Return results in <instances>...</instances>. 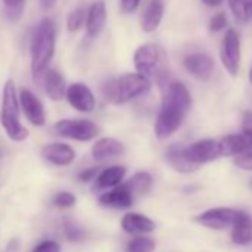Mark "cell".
<instances>
[{
    "label": "cell",
    "mask_w": 252,
    "mask_h": 252,
    "mask_svg": "<svg viewBox=\"0 0 252 252\" xmlns=\"http://www.w3.org/2000/svg\"><path fill=\"white\" fill-rule=\"evenodd\" d=\"M191 108V95L183 82H171L166 85L162 104L155 123V135L166 140L174 135L186 120Z\"/></svg>",
    "instance_id": "6da1fadb"
},
{
    "label": "cell",
    "mask_w": 252,
    "mask_h": 252,
    "mask_svg": "<svg viewBox=\"0 0 252 252\" xmlns=\"http://www.w3.org/2000/svg\"><path fill=\"white\" fill-rule=\"evenodd\" d=\"M57 48V24L51 18H43L36 26L30 40V65L36 79L49 67Z\"/></svg>",
    "instance_id": "7a4b0ae2"
},
{
    "label": "cell",
    "mask_w": 252,
    "mask_h": 252,
    "mask_svg": "<svg viewBox=\"0 0 252 252\" xmlns=\"http://www.w3.org/2000/svg\"><path fill=\"white\" fill-rule=\"evenodd\" d=\"M20 99L15 88V82L9 79L3 86V96H2V111H0V123L5 129L9 140L15 143H23L29 138V131L23 126L20 119Z\"/></svg>",
    "instance_id": "3957f363"
},
{
    "label": "cell",
    "mask_w": 252,
    "mask_h": 252,
    "mask_svg": "<svg viewBox=\"0 0 252 252\" xmlns=\"http://www.w3.org/2000/svg\"><path fill=\"white\" fill-rule=\"evenodd\" d=\"M150 89V79L140 73H123L117 79L108 80L102 86V92L107 101L114 104H126Z\"/></svg>",
    "instance_id": "277c9868"
},
{
    "label": "cell",
    "mask_w": 252,
    "mask_h": 252,
    "mask_svg": "<svg viewBox=\"0 0 252 252\" xmlns=\"http://www.w3.org/2000/svg\"><path fill=\"white\" fill-rule=\"evenodd\" d=\"M54 131L60 137L80 143L92 141L99 134L98 125L88 119H61L54 125Z\"/></svg>",
    "instance_id": "5b68a950"
},
{
    "label": "cell",
    "mask_w": 252,
    "mask_h": 252,
    "mask_svg": "<svg viewBox=\"0 0 252 252\" xmlns=\"http://www.w3.org/2000/svg\"><path fill=\"white\" fill-rule=\"evenodd\" d=\"M220 58L230 76H237L240 68V37L236 30L228 29L221 42Z\"/></svg>",
    "instance_id": "8992f818"
},
{
    "label": "cell",
    "mask_w": 252,
    "mask_h": 252,
    "mask_svg": "<svg viewBox=\"0 0 252 252\" xmlns=\"http://www.w3.org/2000/svg\"><path fill=\"white\" fill-rule=\"evenodd\" d=\"M184 155L189 160H191L196 165H205L209 163L218 158H222L221 153V144L220 140H200L196 141L187 147H184Z\"/></svg>",
    "instance_id": "52a82bcc"
},
{
    "label": "cell",
    "mask_w": 252,
    "mask_h": 252,
    "mask_svg": "<svg viewBox=\"0 0 252 252\" xmlns=\"http://www.w3.org/2000/svg\"><path fill=\"white\" fill-rule=\"evenodd\" d=\"M160 58H162L160 49L155 43H144L138 46L137 51L134 52V65L137 73L150 79L158 70Z\"/></svg>",
    "instance_id": "ba28073f"
},
{
    "label": "cell",
    "mask_w": 252,
    "mask_h": 252,
    "mask_svg": "<svg viewBox=\"0 0 252 252\" xmlns=\"http://www.w3.org/2000/svg\"><path fill=\"white\" fill-rule=\"evenodd\" d=\"M20 107L26 116V119L36 128H42L46 125V111L42 104V101L33 94L30 89L23 88L18 94Z\"/></svg>",
    "instance_id": "9c48e42d"
},
{
    "label": "cell",
    "mask_w": 252,
    "mask_h": 252,
    "mask_svg": "<svg viewBox=\"0 0 252 252\" xmlns=\"http://www.w3.org/2000/svg\"><path fill=\"white\" fill-rule=\"evenodd\" d=\"M64 98H67L68 104L80 113H92L96 105L94 92L88 85L82 82H74L67 86Z\"/></svg>",
    "instance_id": "30bf717a"
},
{
    "label": "cell",
    "mask_w": 252,
    "mask_h": 252,
    "mask_svg": "<svg viewBox=\"0 0 252 252\" xmlns=\"http://www.w3.org/2000/svg\"><path fill=\"white\" fill-rule=\"evenodd\" d=\"M239 215L237 209L231 208H212L200 215L196 217V222L212 228V230H224L230 225H233L236 217Z\"/></svg>",
    "instance_id": "8fae6325"
},
{
    "label": "cell",
    "mask_w": 252,
    "mask_h": 252,
    "mask_svg": "<svg viewBox=\"0 0 252 252\" xmlns=\"http://www.w3.org/2000/svg\"><path fill=\"white\" fill-rule=\"evenodd\" d=\"M184 67L187 73L199 82H208L215 70V63L209 55L196 52L184 58Z\"/></svg>",
    "instance_id": "7c38bea8"
},
{
    "label": "cell",
    "mask_w": 252,
    "mask_h": 252,
    "mask_svg": "<svg viewBox=\"0 0 252 252\" xmlns=\"http://www.w3.org/2000/svg\"><path fill=\"white\" fill-rule=\"evenodd\" d=\"M40 156L54 166H68L76 159V152L65 143H51L42 147Z\"/></svg>",
    "instance_id": "4fadbf2b"
},
{
    "label": "cell",
    "mask_w": 252,
    "mask_h": 252,
    "mask_svg": "<svg viewBox=\"0 0 252 252\" xmlns=\"http://www.w3.org/2000/svg\"><path fill=\"white\" fill-rule=\"evenodd\" d=\"M107 23V8L104 0H95L86 11V20H85V29L86 34L92 39L98 37L101 32L104 30Z\"/></svg>",
    "instance_id": "5bb4252c"
},
{
    "label": "cell",
    "mask_w": 252,
    "mask_h": 252,
    "mask_svg": "<svg viewBox=\"0 0 252 252\" xmlns=\"http://www.w3.org/2000/svg\"><path fill=\"white\" fill-rule=\"evenodd\" d=\"M43 83V89L45 94L52 99V101H61L65 95V89H67V83L64 76L55 70V68H46L42 76L39 77Z\"/></svg>",
    "instance_id": "9a60e30c"
},
{
    "label": "cell",
    "mask_w": 252,
    "mask_h": 252,
    "mask_svg": "<svg viewBox=\"0 0 252 252\" xmlns=\"http://www.w3.org/2000/svg\"><path fill=\"white\" fill-rule=\"evenodd\" d=\"M91 153L96 162H104L122 156L125 153V144L113 137H104L95 141V144L91 149Z\"/></svg>",
    "instance_id": "2e32d148"
},
{
    "label": "cell",
    "mask_w": 252,
    "mask_h": 252,
    "mask_svg": "<svg viewBox=\"0 0 252 252\" xmlns=\"http://www.w3.org/2000/svg\"><path fill=\"white\" fill-rule=\"evenodd\" d=\"M134 196L131 194V191L125 187L123 183H120L119 186L113 187L111 190L102 193L98 199V202L102 206L107 208H114V209H125L129 208L134 203Z\"/></svg>",
    "instance_id": "e0dca14e"
},
{
    "label": "cell",
    "mask_w": 252,
    "mask_h": 252,
    "mask_svg": "<svg viewBox=\"0 0 252 252\" xmlns=\"http://www.w3.org/2000/svg\"><path fill=\"white\" fill-rule=\"evenodd\" d=\"M165 14L163 0H150L141 15V29L144 33H153L159 29Z\"/></svg>",
    "instance_id": "ac0fdd59"
},
{
    "label": "cell",
    "mask_w": 252,
    "mask_h": 252,
    "mask_svg": "<svg viewBox=\"0 0 252 252\" xmlns=\"http://www.w3.org/2000/svg\"><path fill=\"white\" fill-rule=\"evenodd\" d=\"M156 227L155 221L143 214L137 212H128L122 218V228L129 234H143L150 233Z\"/></svg>",
    "instance_id": "d6986e66"
},
{
    "label": "cell",
    "mask_w": 252,
    "mask_h": 252,
    "mask_svg": "<svg viewBox=\"0 0 252 252\" xmlns=\"http://www.w3.org/2000/svg\"><path fill=\"white\" fill-rule=\"evenodd\" d=\"M126 177V168L120 165H113L108 166L102 171H99L95 177V189L96 190H105V189H113L119 186L123 178Z\"/></svg>",
    "instance_id": "ffe728a7"
},
{
    "label": "cell",
    "mask_w": 252,
    "mask_h": 252,
    "mask_svg": "<svg viewBox=\"0 0 252 252\" xmlns=\"http://www.w3.org/2000/svg\"><path fill=\"white\" fill-rule=\"evenodd\" d=\"M221 144V153L222 158L227 156H236L243 152L252 150V143L245 134H233V135H225L220 140Z\"/></svg>",
    "instance_id": "44dd1931"
},
{
    "label": "cell",
    "mask_w": 252,
    "mask_h": 252,
    "mask_svg": "<svg viewBox=\"0 0 252 252\" xmlns=\"http://www.w3.org/2000/svg\"><path fill=\"white\" fill-rule=\"evenodd\" d=\"M166 162L174 171L181 172V174H191L199 169V165L189 160L187 156L184 155V147H180V146H171L168 149Z\"/></svg>",
    "instance_id": "7402d4cb"
},
{
    "label": "cell",
    "mask_w": 252,
    "mask_h": 252,
    "mask_svg": "<svg viewBox=\"0 0 252 252\" xmlns=\"http://www.w3.org/2000/svg\"><path fill=\"white\" fill-rule=\"evenodd\" d=\"M231 240L236 245H246L252 240V218L246 212L239 211V215L233 222Z\"/></svg>",
    "instance_id": "603a6c76"
},
{
    "label": "cell",
    "mask_w": 252,
    "mask_h": 252,
    "mask_svg": "<svg viewBox=\"0 0 252 252\" xmlns=\"http://www.w3.org/2000/svg\"><path fill=\"white\" fill-rule=\"evenodd\" d=\"M125 187L131 191V194L134 196V199L137 197H143L146 196L150 190H152V186H153V177L146 172V171H141V172H137L134 174L128 181L123 183Z\"/></svg>",
    "instance_id": "cb8c5ba5"
},
{
    "label": "cell",
    "mask_w": 252,
    "mask_h": 252,
    "mask_svg": "<svg viewBox=\"0 0 252 252\" xmlns=\"http://www.w3.org/2000/svg\"><path fill=\"white\" fill-rule=\"evenodd\" d=\"M228 8L237 23L246 24L252 20V0H228Z\"/></svg>",
    "instance_id": "d4e9b609"
},
{
    "label": "cell",
    "mask_w": 252,
    "mask_h": 252,
    "mask_svg": "<svg viewBox=\"0 0 252 252\" xmlns=\"http://www.w3.org/2000/svg\"><path fill=\"white\" fill-rule=\"evenodd\" d=\"M155 251H156V242L147 236H137L126 246V252H155Z\"/></svg>",
    "instance_id": "484cf974"
},
{
    "label": "cell",
    "mask_w": 252,
    "mask_h": 252,
    "mask_svg": "<svg viewBox=\"0 0 252 252\" xmlns=\"http://www.w3.org/2000/svg\"><path fill=\"white\" fill-rule=\"evenodd\" d=\"M26 2L27 0H3L5 14L12 23H17L23 17L26 9Z\"/></svg>",
    "instance_id": "4316f807"
},
{
    "label": "cell",
    "mask_w": 252,
    "mask_h": 252,
    "mask_svg": "<svg viewBox=\"0 0 252 252\" xmlns=\"http://www.w3.org/2000/svg\"><path fill=\"white\" fill-rule=\"evenodd\" d=\"M86 20V9L85 8H77L71 11L67 17V30L70 33H77L83 26Z\"/></svg>",
    "instance_id": "83f0119b"
},
{
    "label": "cell",
    "mask_w": 252,
    "mask_h": 252,
    "mask_svg": "<svg viewBox=\"0 0 252 252\" xmlns=\"http://www.w3.org/2000/svg\"><path fill=\"white\" fill-rule=\"evenodd\" d=\"M52 202L58 208H71L76 205V196L70 191H60L54 196Z\"/></svg>",
    "instance_id": "f1b7e54d"
},
{
    "label": "cell",
    "mask_w": 252,
    "mask_h": 252,
    "mask_svg": "<svg viewBox=\"0 0 252 252\" xmlns=\"http://www.w3.org/2000/svg\"><path fill=\"white\" fill-rule=\"evenodd\" d=\"M233 163H234L237 168H240V169L252 171V150L236 155L234 159H233Z\"/></svg>",
    "instance_id": "f546056e"
},
{
    "label": "cell",
    "mask_w": 252,
    "mask_h": 252,
    "mask_svg": "<svg viewBox=\"0 0 252 252\" xmlns=\"http://www.w3.org/2000/svg\"><path fill=\"white\" fill-rule=\"evenodd\" d=\"M227 27V17H225V14H217V15H214L212 18H211V21H209V30L212 32V33H218V32H221L222 29H225Z\"/></svg>",
    "instance_id": "4dcf8cb0"
},
{
    "label": "cell",
    "mask_w": 252,
    "mask_h": 252,
    "mask_svg": "<svg viewBox=\"0 0 252 252\" xmlns=\"http://www.w3.org/2000/svg\"><path fill=\"white\" fill-rule=\"evenodd\" d=\"M33 252H61V246L55 240H43L33 249Z\"/></svg>",
    "instance_id": "1f68e13d"
},
{
    "label": "cell",
    "mask_w": 252,
    "mask_h": 252,
    "mask_svg": "<svg viewBox=\"0 0 252 252\" xmlns=\"http://www.w3.org/2000/svg\"><path fill=\"white\" fill-rule=\"evenodd\" d=\"M65 234H67V237H68L70 240L77 242V240L83 239L85 231H83L82 228H79L77 225L71 224V222H65Z\"/></svg>",
    "instance_id": "d6a6232c"
},
{
    "label": "cell",
    "mask_w": 252,
    "mask_h": 252,
    "mask_svg": "<svg viewBox=\"0 0 252 252\" xmlns=\"http://www.w3.org/2000/svg\"><path fill=\"white\" fill-rule=\"evenodd\" d=\"M242 134H245L252 143V113L245 111L242 117Z\"/></svg>",
    "instance_id": "836d02e7"
},
{
    "label": "cell",
    "mask_w": 252,
    "mask_h": 252,
    "mask_svg": "<svg viewBox=\"0 0 252 252\" xmlns=\"http://www.w3.org/2000/svg\"><path fill=\"white\" fill-rule=\"evenodd\" d=\"M141 0H120V11L123 14H132L138 9Z\"/></svg>",
    "instance_id": "e575fe53"
},
{
    "label": "cell",
    "mask_w": 252,
    "mask_h": 252,
    "mask_svg": "<svg viewBox=\"0 0 252 252\" xmlns=\"http://www.w3.org/2000/svg\"><path fill=\"white\" fill-rule=\"evenodd\" d=\"M96 174H98V168H89V169H85V171H82L79 175H77V178L80 180V181H91V180H95V177H96Z\"/></svg>",
    "instance_id": "d590c367"
},
{
    "label": "cell",
    "mask_w": 252,
    "mask_h": 252,
    "mask_svg": "<svg viewBox=\"0 0 252 252\" xmlns=\"http://www.w3.org/2000/svg\"><path fill=\"white\" fill-rule=\"evenodd\" d=\"M40 2V6H42V9H45V11H49L51 8H54V5L58 2V0H39Z\"/></svg>",
    "instance_id": "8d00e7d4"
},
{
    "label": "cell",
    "mask_w": 252,
    "mask_h": 252,
    "mask_svg": "<svg viewBox=\"0 0 252 252\" xmlns=\"http://www.w3.org/2000/svg\"><path fill=\"white\" fill-rule=\"evenodd\" d=\"M202 2L206 6H209V8H217V6H220L224 2V0H202Z\"/></svg>",
    "instance_id": "74e56055"
},
{
    "label": "cell",
    "mask_w": 252,
    "mask_h": 252,
    "mask_svg": "<svg viewBox=\"0 0 252 252\" xmlns=\"http://www.w3.org/2000/svg\"><path fill=\"white\" fill-rule=\"evenodd\" d=\"M249 82H251V85H252V68L249 70Z\"/></svg>",
    "instance_id": "f35d334b"
},
{
    "label": "cell",
    "mask_w": 252,
    "mask_h": 252,
    "mask_svg": "<svg viewBox=\"0 0 252 252\" xmlns=\"http://www.w3.org/2000/svg\"><path fill=\"white\" fill-rule=\"evenodd\" d=\"M251 189H252V181H251Z\"/></svg>",
    "instance_id": "ab89813d"
}]
</instances>
